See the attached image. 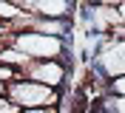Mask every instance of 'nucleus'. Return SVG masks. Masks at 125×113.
<instances>
[{"label":"nucleus","mask_w":125,"mask_h":113,"mask_svg":"<svg viewBox=\"0 0 125 113\" xmlns=\"http://www.w3.org/2000/svg\"><path fill=\"white\" fill-rule=\"evenodd\" d=\"M6 96L14 102L17 107L31 110V107H54L62 102V88H51V85L34 82V79H14L6 85Z\"/></svg>","instance_id":"obj_1"},{"label":"nucleus","mask_w":125,"mask_h":113,"mask_svg":"<svg viewBox=\"0 0 125 113\" xmlns=\"http://www.w3.org/2000/svg\"><path fill=\"white\" fill-rule=\"evenodd\" d=\"M11 45L20 48L29 60H65V37L20 31V34H11Z\"/></svg>","instance_id":"obj_2"},{"label":"nucleus","mask_w":125,"mask_h":113,"mask_svg":"<svg viewBox=\"0 0 125 113\" xmlns=\"http://www.w3.org/2000/svg\"><path fill=\"white\" fill-rule=\"evenodd\" d=\"M94 68L108 82L117 79V76H125V37H105L102 40L100 51L94 57Z\"/></svg>","instance_id":"obj_3"},{"label":"nucleus","mask_w":125,"mask_h":113,"mask_svg":"<svg viewBox=\"0 0 125 113\" xmlns=\"http://www.w3.org/2000/svg\"><path fill=\"white\" fill-rule=\"evenodd\" d=\"M65 60H29L20 68V76L17 79H34V82L51 85V88H62L65 82Z\"/></svg>","instance_id":"obj_4"},{"label":"nucleus","mask_w":125,"mask_h":113,"mask_svg":"<svg viewBox=\"0 0 125 113\" xmlns=\"http://www.w3.org/2000/svg\"><path fill=\"white\" fill-rule=\"evenodd\" d=\"M26 14L51 17V20H71L74 0H14Z\"/></svg>","instance_id":"obj_5"},{"label":"nucleus","mask_w":125,"mask_h":113,"mask_svg":"<svg viewBox=\"0 0 125 113\" xmlns=\"http://www.w3.org/2000/svg\"><path fill=\"white\" fill-rule=\"evenodd\" d=\"M23 14H26V11L17 6L14 0H0V20L6 23V26H9V23H14V20H20Z\"/></svg>","instance_id":"obj_6"},{"label":"nucleus","mask_w":125,"mask_h":113,"mask_svg":"<svg viewBox=\"0 0 125 113\" xmlns=\"http://www.w3.org/2000/svg\"><path fill=\"white\" fill-rule=\"evenodd\" d=\"M108 93H114V96H125V76H117V79H111Z\"/></svg>","instance_id":"obj_7"},{"label":"nucleus","mask_w":125,"mask_h":113,"mask_svg":"<svg viewBox=\"0 0 125 113\" xmlns=\"http://www.w3.org/2000/svg\"><path fill=\"white\" fill-rule=\"evenodd\" d=\"M23 107H17L9 96H0V113H20Z\"/></svg>","instance_id":"obj_8"},{"label":"nucleus","mask_w":125,"mask_h":113,"mask_svg":"<svg viewBox=\"0 0 125 113\" xmlns=\"http://www.w3.org/2000/svg\"><path fill=\"white\" fill-rule=\"evenodd\" d=\"M20 113H60V105H54V107H31V110H20Z\"/></svg>","instance_id":"obj_9"},{"label":"nucleus","mask_w":125,"mask_h":113,"mask_svg":"<svg viewBox=\"0 0 125 113\" xmlns=\"http://www.w3.org/2000/svg\"><path fill=\"white\" fill-rule=\"evenodd\" d=\"M0 96H6V85L3 82H0Z\"/></svg>","instance_id":"obj_10"}]
</instances>
